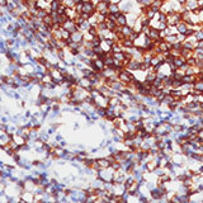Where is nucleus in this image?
<instances>
[{
  "instance_id": "nucleus-4",
  "label": "nucleus",
  "mask_w": 203,
  "mask_h": 203,
  "mask_svg": "<svg viewBox=\"0 0 203 203\" xmlns=\"http://www.w3.org/2000/svg\"><path fill=\"white\" fill-rule=\"evenodd\" d=\"M152 41H160L163 39L161 38V35H160V29L155 28V27H150V31H149V35H147Z\"/></svg>"
},
{
  "instance_id": "nucleus-13",
  "label": "nucleus",
  "mask_w": 203,
  "mask_h": 203,
  "mask_svg": "<svg viewBox=\"0 0 203 203\" xmlns=\"http://www.w3.org/2000/svg\"><path fill=\"white\" fill-rule=\"evenodd\" d=\"M122 0H111V3H114V4H120Z\"/></svg>"
},
{
  "instance_id": "nucleus-3",
  "label": "nucleus",
  "mask_w": 203,
  "mask_h": 203,
  "mask_svg": "<svg viewBox=\"0 0 203 203\" xmlns=\"http://www.w3.org/2000/svg\"><path fill=\"white\" fill-rule=\"evenodd\" d=\"M116 22L118 25H126L128 24V19H127V13H123V12H120L117 15H116Z\"/></svg>"
},
{
  "instance_id": "nucleus-10",
  "label": "nucleus",
  "mask_w": 203,
  "mask_h": 203,
  "mask_svg": "<svg viewBox=\"0 0 203 203\" xmlns=\"http://www.w3.org/2000/svg\"><path fill=\"white\" fill-rule=\"evenodd\" d=\"M193 89H196L201 93H203V79H197L193 83Z\"/></svg>"
},
{
  "instance_id": "nucleus-9",
  "label": "nucleus",
  "mask_w": 203,
  "mask_h": 203,
  "mask_svg": "<svg viewBox=\"0 0 203 203\" xmlns=\"http://www.w3.org/2000/svg\"><path fill=\"white\" fill-rule=\"evenodd\" d=\"M196 80H197V75H188V74H185L182 79L183 83H187V84H193Z\"/></svg>"
},
{
  "instance_id": "nucleus-2",
  "label": "nucleus",
  "mask_w": 203,
  "mask_h": 203,
  "mask_svg": "<svg viewBox=\"0 0 203 203\" xmlns=\"http://www.w3.org/2000/svg\"><path fill=\"white\" fill-rule=\"evenodd\" d=\"M126 69H128L130 71H136V70H140L141 69V61L140 60H135V58H132V60L128 61V64H127Z\"/></svg>"
},
{
  "instance_id": "nucleus-5",
  "label": "nucleus",
  "mask_w": 203,
  "mask_h": 203,
  "mask_svg": "<svg viewBox=\"0 0 203 203\" xmlns=\"http://www.w3.org/2000/svg\"><path fill=\"white\" fill-rule=\"evenodd\" d=\"M184 6L187 8L188 10L194 12V10H196L197 8L199 6V5H198V0H185V4H184Z\"/></svg>"
},
{
  "instance_id": "nucleus-11",
  "label": "nucleus",
  "mask_w": 203,
  "mask_h": 203,
  "mask_svg": "<svg viewBox=\"0 0 203 203\" xmlns=\"http://www.w3.org/2000/svg\"><path fill=\"white\" fill-rule=\"evenodd\" d=\"M194 37H196V39L199 42V41H203V29L199 28V29H196L194 31Z\"/></svg>"
},
{
  "instance_id": "nucleus-1",
  "label": "nucleus",
  "mask_w": 203,
  "mask_h": 203,
  "mask_svg": "<svg viewBox=\"0 0 203 203\" xmlns=\"http://www.w3.org/2000/svg\"><path fill=\"white\" fill-rule=\"evenodd\" d=\"M175 28H176V32L179 33V35H184V36H185V33H187L188 29L192 28V27H190V25H189L187 22H185V20H180L179 23L175 25Z\"/></svg>"
},
{
  "instance_id": "nucleus-12",
  "label": "nucleus",
  "mask_w": 203,
  "mask_h": 203,
  "mask_svg": "<svg viewBox=\"0 0 203 203\" xmlns=\"http://www.w3.org/2000/svg\"><path fill=\"white\" fill-rule=\"evenodd\" d=\"M154 0H136V3L140 5V6H150L152 4Z\"/></svg>"
},
{
  "instance_id": "nucleus-7",
  "label": "nucleus",
  "mask_w": 203,
  "mask_h": 203,
  "mask_svg": "<svg viewBox=\"0 0 203 203\" xmlns=\"http://www.w3.org/2000/svg\"><path fill=\"white\" fill-rule=\"evenodd\" d=\"M108 12L109 14H113V15H117L118 13L121 12V8H120V4H114V3H111L108 6Z\"/></svg>"
},
{
  "instance_id": "nucleus-6",
  "label": "nucleus",
  "mask_w": 203,
  "mask_h": 203,
  "mask_svg": "<svg viewBox=\"0 0 203 203\" xmlns=\"http://www.w3.org/2000/svg\"><path fill=\"white\" fill-rule=\"evenodd\" d=\"M95 160H97V163H98V165H99L100 169H105V168L111 166V163H109V160L107 159V156H104V157H97Z\"/></svg>"
},
{
  "instance_id": "nucleus-8",
  "label": "nucleus",
  "mask_w": 203,
  "mask_h": 203,
  "mask_svg": "<svg viewBox=\"0 0 203 203\" xmlns=\"http://www.w3.org/2000/svg\"><path fill=\"white\" fill-rule=\"evenodd\" d=\"M164 39H165L166 42H169V43H172V45L176 43V42H180V41H179V37H178V33H173V35H168V36H165V37H164Z\"/></svg>"
}]
</instances>
